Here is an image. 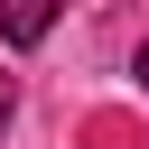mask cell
I'll list each match as a JSON object with an SVG mask.
<instances>
[{"mask_svg":"<svg viewBox=\"0 0 149 149\" xmlns=\"http://www.w3.org/2000/svg\"><path fill=\"white\" fill-rule=\"evenodd\" d=\"M130 74H140V84H149V37H140V56H130Z\"/></svg>","mask_w":149,"mask_h":149,"instance_id":"obj_2","label":"cell"},{"mask_svg":"<svg viewBox=\"0 0 149 149\" xmlns=\"http://www.w3.org/2000/svg\"><path fill=\"white\" fill-rule=\"evenodd\" d=\"M56 19H65V0H0V37L9 47H37Z\"/></svg>","mask_w":149,"mask_h":149,"instance_id":"obj_1","label":"cell"}]
</instances>
